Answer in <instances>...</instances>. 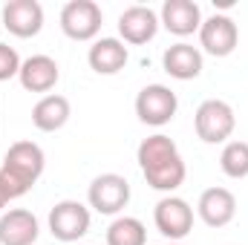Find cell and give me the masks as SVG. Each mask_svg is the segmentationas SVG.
Segmentation results:
<instances>
[{
    "instance_id": "1",
    "label": "cell",
    "mask_w": 248,
    "mask_h": 245,
    "mask_svg": "<svg viewBox=\"0 0 248 245\" xmlns=\"http://www.w3.org/2000/svg\"><path fill=\"white\" fill-rule=\"evenodd\" d=\"M136 159H139V168H141L144 182L150 184L153 190L173 193L187 176V168H185V162H182V156H179L176 141L170 136H165V133L147 136L139 144Z\"/></svg>"
},
{
    "instance_id": "2",
    "label": "cell",
    "mask_w": 248,
    "mask_h": 245,
    "mask_svg": "<svg viewBox=\"0 0 248 245\" xmlns=\"http://www.w3.org/2000/svg\"><path fill=\"white\" fill-rule=\"evenodd\" d=\"M44 168H46V156L35 141H15L6 150L0 168V184L6 187L9 199L29 193V187L41 179Z\"/></svg>"
},
{
    "instance_id": "3",
    "label": "cell",
    "mask_w": 248,
    "mask_h": 245,
    "mask_svg": "<svg viewBox=\"0 0 248 245\" xmlns=\"http://www.w3.org/2000/svg\"><path fill=\"white\" fill-rule=\"evenodd\" d=\"M234 127H237V116H234L231 104L219 101V98L202 101L193 116V130L205 144H222L225 138H231Z\"/></svg>"
},
{
    "instance_id": "4",
    "label": "cell",
    "mask_w": 248,
    "mask_h": 245,
    "mask_svg": "<svg viewBox=\"0 0 248 245\" xmlns=\"http://www.w3.org/2000/svg\"><path fill=\"white\" fill-rule=\"evenodd\" d=\"M176 110H179V98L165 84H147L136 95V116L147 127H165L168 122H173Z\"/></svg>"
},
{
    "instance_id": "5",
    "label": "cell",
    "mask_w": 248,
    "mask_h": 245,
    "mask_svg": "<svg viewBox=\"0 0 248 245\" xmlns=\"http://www.w3.org/2000/svg\"><path fill=\"white\" fill-rule=\"evenodd\" d=\"M101 6L93 0H69L61 9V29L72 41H93L101 32Z\"/></svg>"
},
{
    "instance_id": "6",
    "label": "cell",
    "mask_w": 248,
    "mask_h": 245,
    "mask_svg": "<svg viewBox=\"0 0 248 245\" xmlns=\"http://www.w3.org/2000/svg\"><path fill=\"white\" fill-rule=\"evenodd\" d=\"M87 199H90L93 211H98L104 216H116L130 202V182L119 173H101L90 182Z\"/></svg>"
},
{
    "instance_id": "7",
    "label": "cell",
    "mask_w": 248,
    "mask_h": 245,
    "mask_svg": "<svg viewBox=\"0 0 248 245\" xmlns=\"http://www.w3.org/2000/svg\"><path fill=\"white\" fill-rule=\"evenodd\" d=\"M90 222H93L90 208L81 205V202H75V199H61V202L52 205V211H49V231H52V237L61 240V243H75V240H81V237L90 231Z\"/></svg>"
},
{
    "instance_id": "8",
    "label": "cell",
    "mask_w": 248,
    "mask_h": 245,
    "mask_svg": "<svg viewBox=\"0 0 248 245\" xmlns=\"http://www.w3.org/2000/svg\"><path fill=\"white\" fill-rule=\"evenodd\" d=\"M153 222L162 237L168 240H185L193 228V208L179 196H165L153 208Z\"/></svg>"
},
{
    "instance_id": "9",
    "label": "cell",
    "mask_w": 248,
    "mask_h": 245,
    "mask_svg": "<svg viewBox=\"0 0 248 245\" xmlns=\"http://www.w3.org/2000/svg\"><path fill=\"white\" fill-rule=\"evenodd\" d=\"M199 44L208 55L214 58H225L237 49L240 44V29L228 15H211L208 20H202L199 26Z\"/></svg>"
},
{
    "instance_id": "10",
    "label": "cell",
    "mask_w": 248,
    "mask_h": 245,
    "mask_svg": "<svg viewBox=\"0 0 248 245\" xmlns=\"http://www.w3.org/2000/svg\"><path fill=\"white\" fill-rule=\"evenodd\" d=\"M3 26L15 38H35L44 29V6L38 0H12L3 6Z\"/></svg>"
},
{
    "instance_id": "11",
    "label": "cell",
    "mask_w": 248,
    "mask_h": 245,
    "mask_svg": "<svg viewBox=\"0 0 248 245\" xmlns=\"http://www.w3.org/2000/svg\"><path fill=\"white\" fill-rule=\"evenodd\" d=\"M196 211L208 228H225L237 216V196L228 187H208V190H202Z\"/></svg>"
},
{
    "instance_id": "12",
    "label": "cell",
    "mask_w": 248,
    "mask_h": 245,
    "mask_svg": "<svg viewBox=\"0 0 248 245\" xmlns=\"http://www.w3.org/2000/svg\"><path fill=\"white\" fill-rule=\"evenodd\" d=\"M156 32H159V15L150 6H130L119 17V35L124 44L141 46V44L153 41Z\"/></svg>"
},
{
    "instance_id": "13",
    "label": "cell",
    "mask_w": 248,
    "mask_h": 245,
    "mask_svg": "<svg viewBox=\"0 0 248 245\" xmlns=\"http://www.w3.org/2000/svg\"><path fill=\"white\" fill-rule=\"evenodd\" d=\"M41 237L38 216L26 208H15L0 216V245H35Z\"/></svg>"
},
{
    "instance_id": "14",
    "label": "cell",
    "mask_w": 248,
    "mask_h": 245,
    "mask_svg": "<svg viewBox=\"0 0 248 245\" xmlns=\"http://www.w3.org/2000/svg\"><path fill=\"white\" fill-rule=\"evenodd\" d=\"M159 23L170 35H179V38H187V35L199 32V26H202L199 3H193V0H165Z\"/></svg>"
},
{
    "instance_id": "15",
    "label": "cell",
    "mask_w": 248,
    "mask_h": 245,
    "mask_svg": "<svg viewBox=\"0 0 248 245\" xmlns=\"http://www.w3.org/2000/svg\"><path fill=\"white\" fill-rule=\"evenodd\" d=\"M17 78H20V87L29 92H49L58 84L61 69H58L55 58H49V55H32L20 63Z\"/></svg>"
},
{
    "instance_id": "16",
    "label": "cell",
    "mask_w": 248,
    "mask_h": 245,
    "mask_svg": "<svg viewBox=\"0 0 248 245\" xmlns=\"http://www.w3.org/2000/svg\"><path fill=\"white\" fill-rule=\"evenodd\" d=\"M87 61H90V69L98 72V75H116L127 66L130 52H127L124 41H119V38H98L90 46Z\"/></svg>"
},
{
    "instance_id": "17",
    "label": "cell",
    "mask_w": 248,
    "mask_h": 245,
    "mask_svg": "<svg viewBox=\"0 0 248 245\" xmlns=\"http://www.w3.org/2000/svg\"><path fill=\"white\" fill-rule=\"evenodd\" d=\"M162 66H165V72L170 75V78H176V81H190V78H196L199 72H202V52L193 46V44H173V46H168L165 49V55H162Z\"/></svg>"
},
{
    "instance_id": "18",
    "label": "cell",
    "mask_w": 248,
    "mask_h": 245,
    "mask_svg": "<svg viewBox=\"0 0 248 245\" xmlns=\"http://www.w3.org/2000/svg\"><path fill=\"white\" fill-rule=\"evenodd\" d=\"M69 113H72L69 110V98H63L58 92H49L32 107V124L41 133H55V130H61L63 124L69 122Z\"/></svg>"
},
{
    "instance_id": "19",
    "label": "cell",
    "mask_w": 248,
    "mask_h": 245,
    "mask_svg": "<svg viewBox=\"0 0 248 245\" xmlns=\"http://www.w3.org/2000/svg\"><path fill=\"white\" fill-rule=\"evenodd\" d=\"M144 243H147V231H144L141 219H136V216H119L107 228V245H144Z\"/></svg>"
},
{
    "instance_id": "20",
    "label": "cell",
    "mask_w": 248,
    "mask_h": 245,
    "mask_svg": "<svg viewBox=\"0 0 248 245\" xmlns=\"http://www.w3.org/2000/svg\"><path fill=\"white\" fill-rule=\"evenodd\" d=\"M219 168L228 179L248 176V141H228L219 153Z\"/></svg>"
},
{
    "instance_id": "21",
    "label": "cell",
    "mask_w": 248,
    "mask_h": 245,
    "mask_svg": "<svg viewBox=\"0 0 248 245\" xmlns=\"http://www.w3.org/2000/svg\"><path fill=\"white\" fill-rule=\"evenodd\" d=\"M20 55H17V49L15 46H9V44H0V81H9V78H15L17 72H20Z\"/></svg>"
},
{
    "instance_id": "22",
    "label": "cell",
    "mask_w": 248,
    "mask_h": 245,
    "mask_svg": "<svg viewBox=\"0 0 248 245\" xmlns=\"http://www.w3.org/2000/svg\"><path fill=\"white\" fill-rule=\"evenodd\" d=\"M9 202H12V199H9V193H6V187L0 184V211H3V208H6Z\"/></svg>"
},
{
    "instance_id": "23",
    "label": "cell",
    "mask_w": 248,
    "mask_h": 245,
    "mask_svg": "<svg viewBox=\"0 0 248 245\" xmlns=\"http://www.w3.org/2000/svg\"><path fill=\"white\" fill-rule=\"evenodd\" d=\"M170 245H179V243H170Z\"/></svg>"
}]
</instances>
